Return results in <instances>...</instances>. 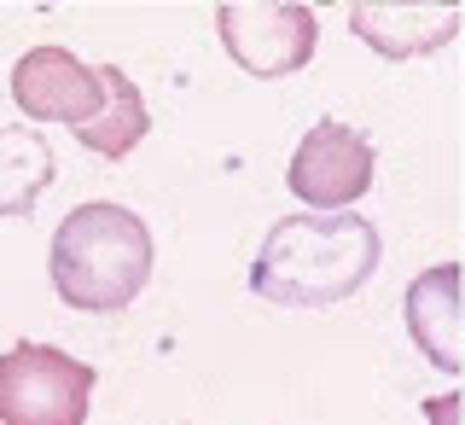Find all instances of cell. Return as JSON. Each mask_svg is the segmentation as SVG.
<instances>
[{
	"instance_id": "6da1fadb",
	"label": "cell",
	"mask_w": 465,
	"mask_h": 425,
	"mask_svg": "<svg viewBox=\"0 0 465 425\" xmlns=\"http://www.w3.org/2000/svg\"><path fill=\"white\" fill-rule=\"evenodd\" d=\"M378 268V228L355 210L285 216L251 262V291L280 309H326L355 298Z\"/></svg>"
},
{
	"instance_id": "7a4b0ae2",
	"label": "cell",
	"mask_w": 465,
	"mask_h": 425,
	"mask_svg": "<svg viewBox=\"0 0 465 425\" xmlns=\"http://www.w3.org/2000/svg\"><path fill=\"white\" fill-rule=\"evenodd\" d=\"M152 280V233L123 204H76L53 233V291L82 315H116Z\"/></svg>"
},
{
	"instance_id": "3957f363",
	"label": "cell",
	"mask_w": 465,
	"mask_h": 425,
	"mask_svg": "<svg viewBox=\"0 0 465 425\" xmlns=\"http://www.w3.org/2000/svg\"><path fill=\"white\" fill-rule=\"evenodd\" d=\"M94 368L53 344H12L0 356V425H82Z\"/></svg>"
},
{
	"instance_id": "277c9868",
	"label": "cell",
	"mask_w": 465,
	"mask_h": 425,
	"mask_svg": "<svg viewBox=\"0 0 465 425\" xmlns=\"http://www.w3.org/2000/svg\"><path fill=\"white\" fill-rule=\"evenodd\" d=\"M215 29H222V47L232 53V65L262 82L302 70L320 41V24L302 0H232L215 12Z\"/></svg>"
},
{
	"instance_id": "5b68a950",
	"label": "cell",
	"mask_w": 465,
	"mask_h": 425,
	"mask_svg": "<svg viewBox=\"0 0 465 425\" xmlns=\"http://www.w3.org/2000/svg\"><path fill=\"white\" fill-rule=\"evenodd\" d=\"M372 169H378V157H372V140L361 135V128L314 123L309 135H302V146L291 152L285 181L302 204H314V216H338L355 198H367Z\"/></svg>"
},
{
	"instance_id": "8992f818",
	"label": "cell",
	"mask_w": 465,
	"mask_h": 425,
	"mask_svg": "<svg viewBox=\"0 0 465 425\" xmlns=\"http://www.w3.org/2000/svg\"><path fill=\"white\" fill-rule=\"evenodd\" d=\"M12 99H18L29 123L82 128L105 106V87H99V70H87L70 47H29L12 65Z\"/></svg>"
},
{
	"instance_id": "52a82bcc",
	"label": "cell",
	"mask_w": 465,
	"mask_h": 425,
	"mask_svg": "<svg viewBox=\"0 0 465 425\" xmlns=\"http://www.w3.org/2000/svg\"><path fill=\"white\" fill-rule=\"evenodd\" d=\"M407 332L442 373L460 368V268L436 262L407 286Z\"/></svg>"
},
{
	"instance_id": "ba28073f",
	"label": "cell",
	"mask_w": 465,
	"mask_h": 425,
	"mask_svg": "<svg viewBox=\"0 0 465 425\" xmlns=\"http://www.w3.org/2000/svg\"><path fill=\"white\" fill-rule=\"evenodd\" d=\"M349 29H355L367 47L390 53V58H407V53H430L442 47L448 35L460 29V12L454 6H349Z\"/></svg>"
},
{
	"instance_id": "9c48e42d",
	"label": "cell",
	"mask_w": 465,
	"mask_h": 425,
	"mask_svg": "<svg viewBox=\"0 0 465 425\" xmlns=\"http://www.w3.org/2000/svg\"><path fill=\"white\" fill-rule=\"evenodd\" d=\"M99 87H105V106L76 128V140L87 146V152H99V157H128L145 140V128H152L145 99H140V87L128 82L116 65H99Z\"/></svg>"
},
{
	"instance_id": "30bf717a",
	"label": "cell",
	"mask_w": 465,
	"mask_h": 425,
	"mask_svg": "<svg viewBox=\"0 0 465 425\" xmlns=\"http://www.w3.org/2000/svg\"><path fill=\"white\" fill-rule=\"evenodd\" d=\"M53 175L58 157L41 128H0V216H29Z\"/></svg>"
}]
</instances>
